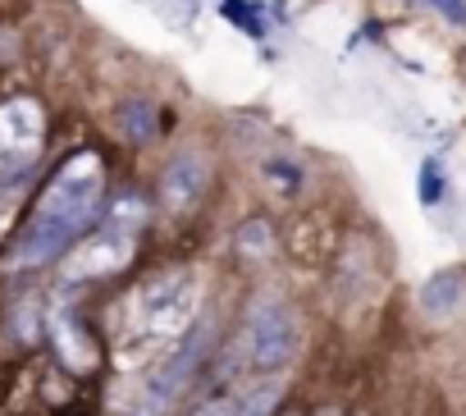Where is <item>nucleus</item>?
<instances>
[{
    "mask_svg": "<svg viewBox=\"0 0 466 416\" xmlns=\"http://www.w3.org/2000/svg\"><path fill=\"white\" fill-rule=\"evenodd\" d=\"M96 206H101V165H96V156H78L42 192L37 211H33V220H28V229H24L10 261L15 266H37V261L56 257L96 216Z\"/></svg>",
    "mask_w": 466,
    "mask_h": 416,
    "instance_id": "1",
    "label": "nucleus"
},
{
    "mask_svg": "<svg viewBox=\"0 0 466 416\" xmlns=\"http://www.w3.org/2000/svg\"><path fill=\"white\" fill-rule=\"evenodd\" d=\"M197 320V284L187 275H165L147 284L133 302V343L165 348L178 343Z\"/></svg>",
    "mask_w": 466,
    "mask_h": 416,
    "instance_id": "2",
    "label": "nucleus"
},
{
    "mask_svg": "<svg viewBox=\"0 0 466 416\" xmlns=\"http://www.w3.org/2000/svg\"><path fill=\"white\" fill-rule=\"evenodd\" d=\"M248 366L252 370H279L298 352V316L284 298L261 293L248 311V339H243Z\"/></svg>",
    "mask_w": 466,
    "mask_h": 416,
    "instance_id": "3",
    "label": "nucleus"
},
{
    "mask_svg": "<svg viewBox=\"0 0 466 416\" xmlns=\"http://www.w3.org/2000/svg\"><path fill=\"white\" fill-rule=\"evenodd\" d=\"M201 348H206V334H201V325H192V330L178 339V348L160 361V370H151V375H147L142 398H137V416H160V411L178 398V389L187 384L192 366L201 361Z\"/></svg>",
    "mask_w": 466,
    "mask_h": 416,
    "instance_id": "4",
    "label": "nucleus"
},
{
    "mask_svg": "<svg viewBox=\"0 0 466 416\" xmlns=\"http://www.w3.org/2000/svg\"><path fill=\"white\" fill-rule=\"evenodd\" d=\"M133 243L137 234H124V229H101L92 238H83L69 257H65V279H106V275H119L128 261H133Z\"/></svg>",
    "mask_w": 466,
    "mask_h": 416,
    "instance_id": "5",
    "label": "nucleus"
},
{
    "mask_svg": "<svg viewBox=\"0 0 466 416\" xmlns=\"http://www.w3.org/2000/svg\"><path fill=\"white\" fill-rule=\"evenodd\" d=\"M46 133V115L33 96H15L0 106V165H24L37 156Z\"/></svg>",
    "mask_w": 466,
    "mask_h": 416,
    "instance_id": "6",
    "label": "nucleus"
},
{
    "mask_svg": "<svg viewBox=\"0 0 466 416\" xmlns=\"http://www.w3.org/2000/svg\"><path fill=\"white\" fill-rule=\"evenodd\" d=\"M210 188V160L201 151H178L165 174H160V206H165V216H187L192 206L206 197Z\"/></svg>",
    "mask_w": 466,
    "mask_h": 416,
    "instance_id": "7",
    "label": "nucleus"
},
{
    "mask_svg": "<svg viewBox=\"0 0 466 416\" xmlns=\"http://www.w3.org/2000/svg\"><path fill=\"white\" fill-rule=\"evenodd\" d=\"M51 334H56L60 357L69 361V370H92V366H96L101 348H96V339H87L78 311H56V316H51Z\"/></svg>",
    "mask_w": 466,
    "mask_h": 416,
    "instance_id": "8",
    "label": "nucleus"
},
{
    "mask_svg": "<svg viewBox=\"0 0 466 416\" xmlns=\"http://www.w3.org/2000/svg\"><path fill=\"white\" fill-rule=\"evenodd\" d=\"M466 298V270H439L420 284V307L430 316H448L452 307H461Z\"/></svg>",
    "mask_w": 466,
    "mask_h": 416,
    "instance_id": "9",
    "label": "nucleus"
},
{
    "mask_svg": "<svg viewBox=\"0 0 466 416\" xmlns=\"http://www.w3.org/2000/svg\"><path fill=\"white\" fill-rule=\"evenodd\" d=\"M233 252H238L243 261H270V252H275L270 225H266V220H248V225L238 229V238H233Z\"/></svg>",
    "mask_w": 466,
    "mask_h": 416,
    "instance_id": "10",
    "label": "nucleus"
},
{
    "mask_svg": "<svg viewBox=\"0 0 466 416\" xmlns=\"http://www.w3.org/2000/svg\"><path fill=\"white\" fill-rule=\"evenodd\" d=\"M443 188H448V178H443V165L430 156V160H420V201L425 206H434L439 197H443Z\"/></svg>",
    "mask_w": 466,
    "mask_h": 416,
    "instance_id": "11",
    "label": "nucleus"
},
{
    "mask_svg": "<svg viewBox=\"0 0 466 416\" xmlns=\"http://www.w3.org/2000/svg\"><path fill=\"white\" fill-rule=\"evenodd\" d=\"M192 416H243V402H238V398H215V402L197 407Z\"/></svg>",
    "mask_w": 466,
    "mask_h": 416,
    "instance_id": "12",
    "label": "nucleus"
},
{
    "mask_svg": "<svg viewBox=\"0 0 466 416\" xmlns=\"http://www.w3.org/2000/svg\"><path fill=\"white\" fill-rule=\"evenodd\" d=\"M430 10H439L443 19H452V24H466V0H425Z\"/></svg>",
    "mask_w": 466,
    "mask_h": 416,
    "instance_id": "13",
    "label": "nucleus"
},
{
    "mask_svg": "<svg viewBox=\"0 0 466 416\" xmlns=\"http://www.w3.org/2000/svg\"><path fill=\"white\" fill-rule=\"evenodd\" d=\"M320 416H339V411H320Z\"/></svg>",
    "mask_w": 466,
    "mask_h": 416,
    "instance_id": "14",
    "label": "nucleus"
}]
</instances>
